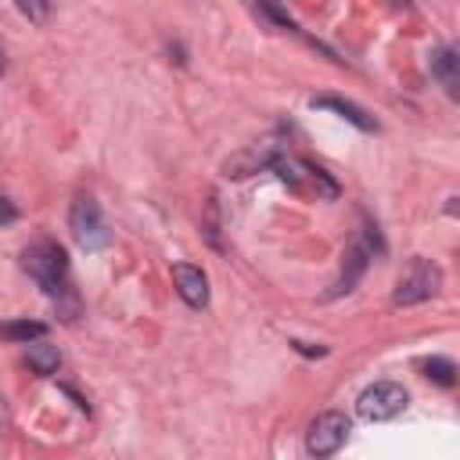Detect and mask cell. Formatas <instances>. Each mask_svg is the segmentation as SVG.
<instances>
[{"instance_id": "cell-19", "label": "cell", "mask_w": 460, "mask_h": 460, "mask_svg": "<svg viewBox=\"0 0 460 460\" xmlns=\"http://www.w3.org/2000/svg\"><path fill=\"white\" fill-rule=\"evenodd\" d=\"M0 72H4V50H0Z\"/></svg>"}, {"instance_id": "cell-14", "label": "cell", "mask_w": 460, "mask_h": 460, "mask_svg": "<svg viewBox=\"0 0 460 460\" xmlns=\"http://www.w3.org/2000/svg\"><path fill=\"white\" fill-rule=\"evenodd\" d=\"M305 172H309V176L316 180V187H320V190H323L327 198H338V183H334V180H331V176H327V172H323L320 165H305Z\"/></svg>"}, {"instance_id": "cell-12", "label": "cell", "mask_w": 460, "mask_h": 460, "mask_svg": "<svg viewBox=\"0 0 460 460\" xmlns=\"http://www.w3.org/2000/svg\"><path fill=\"white\" fill-rule=\"evenodd\" d=\"M25 359H29V367L36 370V374H54L58 370V363H61V356H58V345H47V341H36V345H29V352H25Z\"/></svg>"}, {"instance_id": "cell-6", "label": "cell", "mask_w": 460, "mask_h": 460, "mask_svg": "<svg viewBox=\"0 0 460 460\" xmlns=\"http://www.w3.org/2000/svg\"><path fill=\"white\" fill-rule=\"evenodd\" d=\"M370 255H374V248H370V234H363V237H356L349 248H345V262H341V277L334 280V288L327 291V298H338V295H349L356 284H359V277L367 273V262H370Z\"/></svg>"}, {"instance_id": "cell-4", "label": "cell", "mask_w": 460, "mask_h": 460, "mask_svg": "<svg viewBox=\"0 0 460 460\" xmlns=\"http://www.w3.org/2000/svg\"><path fill=\"white\" fill-rule=\"evenodd\" d=\"M402 410H406V388L395 385V381H374V385L363 388L359 399H356V413H359L363 420H370V424L392 420V417H399Z\"/></svg>"}, {"instance_id": "cell-10", "label": "cell", "mask_w": 460, "mask_h": 460, "mask_svg": "<svg viewBox=\"0 0 460 460\" xmlns=\"http://www.w3.org/2000/svg\"><path fill=\"white\" fill-rule=\"evenodd\" d=\"M456 65H460V58H456V50H453V47H435V50H431V75L446 86V93H449V97H456V93H460V90H456V86H460Z\"/></svg>"}, {"instance_id": "cell-16", "label": "cell", "mask_w": 460, "mask_h": 460, "mask_svg": "<svg viewBox=\"0 0 460 460\" xmlns=\"http://www.w3.org/2000/svg\"><path fill=\"white\" fill-rule=\"evenodd\" d=\"M14 219H18V208H14L7 198H0V226H4V223H14Z\"/></svg>"}, {"instance_id": "cell-9", "label": "cell", "mask_w": 460, "mask_h": 460, "mask_svg": "<svg viewBox=\"0 0 460 460\" xmlns=\"http://www.w3.org/2000/svg\"><path fill=\"white\" fill-rule=\"evenodd\" d=\"M273 155H277V147H273V144H259V147H248V151H241V155L226 158L223 172H226V176H234V180H244V176H252V172L266 169V165L273 162Z\"/></svg>"}, {"instance_id": "cell-1", "label": "cell", "mask_w": 460, "mask_h": 460, "mask_svg": "<svg viewBox=\"0 0 460 460\" xmlns=\"http://www.w3.org/2000/svg\"><path fill=\"white\" fill-rule=\"evenodd\" d=\"M22 266L25 273L54 298L68 295V255L58 241H32L25 252H22Z\"/></svg>"}, {"instance_id": "cell-18", "label": "cell", "mask_w": 460, "mask_h": 460, "mask_svg": "<svg viewBox=\"0 0 460 460\" xmlns=\"http://www.w3.org/2000/svg\"><path fill=\"white\" fill-rule=\"evenodd\" d=\"M0 424H7V406H4V399H0Z\"/></svg>"}, {"instance_id": "cell-11", "label": "cell", "mask_w": 460, "mask_h": 460, "mask_svg": "<svg viewBox=\"0 0 460 460\" xmlns=\"http://www.w3.org/2000/svg\"><path fill=\"white\" fill-rule=\"evenodd\" d=\"M43 334H47V323H40V320H7V323H0L4 341H36Z\"/></svg>"}, {"instance_id": "cell-8", "label": "cell", "mask_w": 460, "mask_h": 460, "mask_svg": "<svg viewBox=\"0 0 460 460\" xmlns=\"http://www.w3.org/2000/svg\"><path fill=\"white\" fill-rule=\"evenodd\" d=\"M309 104H313V108H323V111H334V115H341L345 122H352V126H356V129H363V133H374V129H377L374 115H367L359 104H352V101H345V97H334V93H320V97H313Z\"/></svg>"}, {"instance_id": "cell-17", "label": "cell", "mask_w": 460, "mask_h": 460, "mask_svg": "<svg viewBox=\"0 0 460 460\" xmlns=\"http://www.w3.org/2000/svg\"><path fill=\"white\" fill-rule=\"evenodd\" d=\"M18 11H22L25 18H43V14H47V7H40V4H18Z\"/></svg>"}, {"instance_id": "cell-5", "label": "cell", "mask_w": 460, "mask_h": 460, "mask_svg": "<svg viewBox=\"0 0 460 460\" xmlns=\"http://www.w3.org/2000/svg\"><path fill=\"white\" fill-rule=\"evenodd\" d=\"M345 438H349V417L338 413V410L320 413V417L309 424V431H305V446H309L313 456H331V453H338V449L345 446Z\"/></svg>"}, {"instance_id": "cell-3", "label": "cell", "mask_w": 460, "mask_h": 460, "mask_svg": "<svg viewBox=\"0 0 460 460\" xmlns=\"http://www.w3.org/2000/svg\"><path fill=\"white\" fill-rule=\"evenodd\" d=\"M438 288H442V266L431 262V259H424V255H417V259H410V266L402 270L392 302H395V305H417V302L438 295Z\"/></svg>"}, {"instance_id": "cell-2", "label": "cell", "mask_w": 460, "mask_h": 460, "mask_svg": "<svg viewBox=\"0 0 460 460\" xmlns=\"http://www.w3.org/2000/svg\"><path fill=\"white\" fill-rule=\"evenodd\" d=\"M68 230L83 252H101L111 244V230L101 216V205L93 198H75L68 208Z\"/></svg>"}, {"instance_id": "cell-13", "label": "cell", "mask_w": 460, "mask_h": 460, "mask_svg": "<svg viewBox=\"0 0 460 460\" xmlns=\"http://www.w3.org/2000/svg\"><path fill=\"white\" fill-rule=\"evenodd\" d=\"M424 374H428L435 385H442V388H453V385H456V367H453V359H446V356H431V359L424 363Z\"/></svg>"}, {"instance_id": "cell-7", "label": "cell", "mask_w": 460, "mask_h": 460, "mask_svg": "<svg viewBox=\"0 0 460 460\" xmlns=\"http://www.w3.org/2000/svg\"><path fill=\"white\" fill-rule=\"evenodd\" d=\"M172 284H176L180 298H183L190 309H205V305H208V277L201 273V266L176 262V266H172Z\"/></svg>"}, {"instance_id": "cell-15", "label": "cell", "mask_w": 460, "mask_h": 460, "mask_svg": "<svg viewBox=\"0 0 460 460\" xmlns=\"http://www.w3.org/2000/svg\"><path fill=\"white\" fill-rule=\"evenodd\" d=\"M291 349H295V352H302V356H327V349H323V345H305V341H291Z\"/></svg>"}]
</instances>
